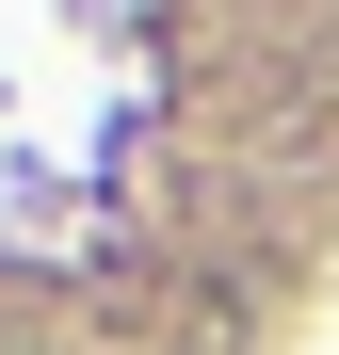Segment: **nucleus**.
Masks as SVG:
<instances>
[{"label":"nucleus","mask_w":339,"mask_h":355,"mask_svg":"<svg viewBox=\"0 0 339 355\" xmlns=\"http://www.w3.org/2000/svg\"><path fill=\"white\" fill-rule=\"evenodd\" d=\"M0 355H65V339H0Z\"/></svg>","instance_id":"f257e3e1"}]
</instances>
